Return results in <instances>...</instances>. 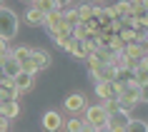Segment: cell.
<instances>
[{
  "label": "cell",
  "mask_w": 148,
  "mask_h": 132,
  "mask_svg": "<svg viewBox=\"0 0 148 132\" xmlns=\"http://www.w3.org/2000/svg\"><path fill=\"white\" fill-rule=\"evenodd\" d=\"M30 3H33V0H30Z\"/></svg>",
  "instance_id": "cell-36"
},
{
  "label": "cell",
  "mask_w": 148,
  "mask_h": 132,
  "mask_svg": "<svg viewBox=\"0 0 148 132\" xmlns=\"http://www.w3.org/2000/svg\"><path fill=\"white\" fill-rule=\"evenodd\" d=\"M5 130H10V120L5 115H0V132H5Z\"/></svg>",
  "instance_id": "cell-27"
},
{
  "label": "cell",
  "mask_w": 148,
  "mask_h": 132,
  "mask_svg": "<svg viewBox=\"0 0 148 132\" xmlns=\"http://www.w3.org/2000/svg\"><path fill=\"white\" fill-rule=\"evenodd\" d=\"M55 3H58V5H60V8H65V5H70V3H73V0H55Z\"/></svg>",
  "instance_id": "cell-30"
},
{
  "label": "cell",
  "mask_w": 148,
  "mask_h": 132,
  "mask_svg": "<svg viewBox=\"0 0 148 132\" xmlns=\"http://www.w3.org/2000/svg\"><path fill=\"white\" fill-rule=\"evenodd\" d=\"M133 82H138V85H146L148 82V67H143L140 62L133 67Z\"/></svg>",
  "instance_id": "cell-19"
},
{
  "label": "cell",
  "mask_w": 148,
  "mask_h": 132,
  "mask_svg": "<svg viewBox=\"0 0 148 132\" xmlns=\"http://www.w3.org/2000/svg\"><path fill=\"white\" fill-rule=\"evenodd\" d=\"M33 77H35L33 72H25V70L18 72L15 77H13V82H15V87H18V92H28V90L33 87Z\"/></svg>",
  "instance_id": "cell-10"
},
{
  "label": "cell",
  "mask_w": 148,
  "mask_h": 132,
  "mask_svg": "<svg viewBox=\"0 0 148 132\" xmlns=\"http://www.w3.org/2000/svg\"><path fill=\"white\" fill-rule=\"evenodd\" d=\"M18 25H20L18 15H15V13H13L10 8L0 5V38L13 40V38L18 35Z\"/></svg>",
  "instance_id": "cell-1"
},
{
  "label": "cell",
  "mask_w": 148,
  "mask_h": 132,
  "mask_svg": "<svg viewBox=\"0 0 148 132\" xmlns=\"http://www.w3.org/2000/svg\"><path fill=\"white\" fill-rule=\"evenodd\" d=\"M50 53L48 50H30V62H33V67H35V72L40 70H45L48 65H50Z\"/></svg>",
  "instance_id": "cell-6"
},
{
  "label": "cell",
  "mask_w": 148,
  "mask_h": 132,
  "mask_svg": "<svg viewBox=\"0 0 148 132\" xmlns=\"http://www.w3.org/2000/svg\"><path fill=\"white\" fill-rule=\"evenodd\" d=\"M30 50H33V47H23V45H20V47H15V50H10V53H13V57H15L18 62H23V60L30 57Z\"/></svg>",
  "instance_id": "cell-25"
},
{
  "label": "cell",
  "mask_w": 148,
  "mask_h": 132,
  "mask_svg": "<svg viewBox=\"0 0 148 132\" xmlns=\"http://www.w3.org/2000/svg\"><path fill=\"white\" fill-rule=\"evenodd\" d=\"M83 112H86L88 130H108V110L103 107V105H90Z\"/></svg>",
  "instance_id": "cell-2"
},
{
  "label": "cell",
  "mask_w": 148,
  "mask_h": 132,
  "mask_svg": "<svg viewBox=\"0 0 148 132\" xmlns=\"http://www.w3.org/2000/svg\"><path fill=\"white\" fill-rule=\"evenodd\" d=\"M3 77H5V72H3V67H0V80H3Z\"/></svg>",
  "instance_id": "cell-32"
},
{
  "label": "cell",
  "mask_w": 148,
  "mask_h": 132,
  "mask_svg": "<svg viewBox=\"0 0 148 132\" xmlns=\"http://www.w3.org/2000/svg\"><path fill=\"white\" fill-rule=\"evenodd\" d=\"M93 8H95L93 3H80V5H78V15H80V20H83V23L93 18Z\"/></svg>",
  "instance_id": "cell-22"
},
{
  "label": "cell",
  "mask_w": 148,
  "mask_h": 132,
  "mask_svg": "<svg viewBox=\"0 0 148 132\" xmlns=\"http://www.w3.org/2000/svg\"><path fill=\"white\" fill-rule=\"evenodd\" d=\"M33 5H35L38 10H43V13H50L53 8H60L55 0H33Z\"/></svg>",
  "instance_id": "cell-23"
},
{
  "label": "cell",
  "mask_w": 148,
  "mask_h": 132,
  "mask_svg": "<svg viewBox=\"0 0 148 132\" xmlns=\"http://www.w3.org/2000/svg\"><path fill=\"white\" fill-rule=\"evenodd\" d=\"M0 5H3V0H0Z\"/></svg>",
  "instance_id": "cell-35"
},
{
  "label": "cell",
  "mask_w": 148,
  "mask_h": 132,
  "mask_svg": "<svg viewBox=\"0 0 148 132\" xmlns=\"http://www.w3.org/2000/svg\"><path fill=\"white\" fill-rule=\"evenodd\" d=\"M123 38L118 35V32H110V38H108V47H110V53H121L123 50Z\"/></svg>",
  "instance_id": "cell-21"
},
{
  "label": "cell",
  "mask_w": 148,
  "mask_h": 132,
  "mask_svg": "<svg viewBox=\"0 0 148 132\" xmlns=\"http://www.w3.org/2000/svg\"><path fill=\"white\" fill-rule=\"evenodd\" d=\"M113 10H116V18L131 15V0H118L116 5H113Z\"/></svg>",
  "instance_id": "cell-20"
},
{
  "label": "cell",
  "mask_w": 148,
  "mask_h": 132,
  "mask_svg": "<svg viewBox=\"0 0 148 132\" xmlns=\"http://www.w3.org/2000/svg\"><path fill=\"white\" fill-rule=\"evenodd\" d=\"M128 122H131V112H128V110L108 112V130H113V132H125V130H128Z\"/></svg>",
  "instance_id": "cell-3"
},
{
  "label": "cell",
  "mask_w": 148,
  "mask_h": 132,
  "mask_svg": "<svg viewBox=\"0 0 148 132\" xmlns=\"http://www.w3.org/2000/svg\"><path fill=\"white\" fill-rule=\"evenodd\" d=\"M63 122H65V120H63V117H60V112H55V110H50V112H45V115H43V127H45L48 132L60 130V127H63Z\"/></svg>",
  "instance_id": "cell-8"
},
{
  "label": "cell",
  "mask_w": 148,
  "mask_h": 132,
  "mask_svg": "<svg viewBox=\"0 0 148 132\" xmlns=\"http://www.w3.org/2000/svg\"><path fill=\"white\" fill-rule=\"evenodd\" d=\"M63 105H65V110H68L70 115H78V112H83V110L88 107L86 105V95H80V92L68 95V97L63 100Z\"/></svg>",
  "instance_id": "cell-4"
},
{
  "label": "cell",
  "mask_w": 148,
  "mask_h": 132,
  "mask_svg": "<svg viewBox=\"0 0 148 132\" xmlns=\"http://www.w3.org/2000/svg\"><path fill=\"white\" fill-rule=\"evenodd\" d=\"M43 18H45V13L33 5L30 10H25V18H23V20H25V25H33V28H35V25H43Z\"/></svg>",
  "instance_id": "cell-14"
},
{
  "label": "cell",
  "mask_w": 148,
  "mask_h": 132,
  "mask_svg": "<svg viewBox=\"0 0 148 132\" xmlns=\"http://www.w3.org/2000/svg\"><path fill=\"white\" fill-rule=\"evenodd\" d=\"M143 10H146V13H148V0H143Z\"/></svg>",
  "instance_id": "cell-31"
},
{
  "label": "cell",
  "mask_w": 148,
  "mask_h": 132,
  "mask_svg": "<svg viewBox=\"0 0 148 132\" xmlns=\"http://www.w3.org/2000/svg\"><path fill=\"white\" fill-rule=\"evenodd\" d=\"M146 55H148V45H146Z\"/></svg>",
  "instance_id": "cell-34"
},
{
  "label": "cell",
  "mask_w": 148,
  "mask_h": 132,
  "mask_svg": "<svg viewBox=\"0 0 148 132\" xmlns=\"http://www.w3.org/2000/svg\"><path fill=\"white\" fill-rule=\"evenodd\" d=\"M121 53H123L125 57H131V60H140V57L146 55V45H143V42H125Z\"/></svg>",
  "instance_id": "cell-9"
},
{
  "label": "cell",
  "mask_w": 148,
  "mask_h": 132,
  "mask_svg": "<svg viewBox=\"0 0 148 132\" xmlns=\"http://www.w3.org/2000/svg\"><path fill=\"white\" fill-rule=\"evenodd\" d=\"M18 87H15V82H13V77H5L0 80V100H18Z\"/></svg>",
  "instance_id": "cell-7"
},
{
  "label": "cell",
  "mask_w": 148,
  "mask_h": 132,
  "mask_svg": "<svg viewBox=\"0 0 148 132\" xmlns=\"http://www.w3.org/2000/svg\"><path fill=\"white\" fill-rule=\"evenodd\" d=\"M3 115L8 117V120H15L20 115V105L18 100H3Z\"/></svg>",
  "instance_id": "cell-15"
},
{
  "label": "cell",
  "mask_w": 148,
  "mask_h": 132,
  "mask_svg": "<svg viewBox=\"0 0 148 132\" xmlns=\"http://www.w3.org/2000/svg\"><path fill=\"white\" fill-rule=\"evenodd\" d=\"M143 0H131V15H143Z\"/></svg>",
  "instance_id": "cell-26"
},
{
  "label": "cell",
  "mask_w": 148,
  "mask_h": 132,
  "mask_svg": "<svg viewBox=\"0 0 148 132\" xmlns=\"http://www.w3.org/2000/svg\"><path fill=\"white\" fill-rule=\"evenodd\" d=\"M3 57H5V55H0V65H3Z\"/></svg>",
  "instance_id": "cell-33"
},
{
  "label": "cell",
  "mask_w": 148,
  "mask_h": 132,
  "mask_svg": "<svg viewBox=\"0 0 148 132\" xmlns=\"http://www.w3.org/2000/svg\"><path fill=\"white\" fill-rule=\"evenodd\" d=\"M140 102H148V82L140 85Z\"/></svg>",
  "instance_id": "cell-29"
},
{
  "label": "cell",
  "mask_w": 148,
  "mask_h": 132,
  "mask_svg": "<svg viewBox=\"0 0 148 132\" xmlns=\"http://www.w3.org/2000/svg\"><path fill=\"white\" fill-rule=\"evenodd\" d=\"M10 53V45H8V40L5 38H0V55H8Z\"/></svg>",
  "instance_id": "cell-28"
},
{
  "label": "cell",
  "mask_w": 148,
  "mask_h": 132,
  "mask_svg": "<svg viewBox=\"0 0 148 132\" xmlns=\"http://www.w3.org/2000/svg\"><path fill=\"white\" fill-rule=\"evenodd\" d=\"M0 67H3V72H5L8 77H15L18 72L23 70V67H20V62H18L15 57H13V53H8L5 57H3V65H0Z\"/></svg>",
  "instance_id": "cell-11"
},
{
  "label": "cell",
  "mask_w": 148,
  "mask_h": 132,
  "mask_svg": "<svg viewBox=\"0 0 148 132\" xmlns=\"http://www.w3.org/2000/svg\"><path fill=\"white\" fill-rule=\"evenodd\" d=\"M148 130V122H143V120H133L131 117V122H128V130L125 132H146Z\"/></svg>",
  "instance_id": "cell-24"
},
{
  "label": "cell",
  "mask_w": 148,
  "mask_h": 132,
  "mask_svg": "<svg viewBox=\"0 0 148 132\" xmlns=\"http://www.w3.org/2000/svg\"><path fill=\"white\" fill-rule=\"evenodd\" d=\"M95 95L106 100V97H116L118 95V85L113 80H95Z\"/></svg>",
  "instance_id": "cell-5"
},
{
  "label": "cell",
  "mask_w": 148,
  "mask_h": 132,
  "mask_svg": "<svg viewBox=\"0 0 148 132\" xmlns=\"http://www.w3.org/2000/svg\"><path fill=\"white\" fill-rule=\"evenodd\" d=\"M68 53L73 55L75 60H86V55L90 53V50H88L86 40H75V38H73V42H70V47H68Z\"/></svg>",
  "instance_id": "cell-12"
},
{
  "label": "cell",
  "mask_w": 148,
  "mask_h": 132,
  "mask_svg": "<svg viewBox=\"0 0 148 132\" xmlns=\"http://www.w3.org/2000/svg\"><path fill=\"white\" fill-rule=\"evenodd\" d=\"M63 127H65L68 132H86L88 130L86 120H80V117H73V120H68V122H63Z\"/></svg>",
  "instance_id": "cell-18"
},
{
  "label": "cell",
  "mask_w": 148,
  "mask_h": 132,
  "mask_svg": "<svg viewBox=\"0 0 148 132\" xmlns=\"http://www.w3.org/2000/svg\"><path fill=\"white\" fill-rule=\"evenodd\" d=\"M138 32H140L138 28H131V25H123L118 35L123 38V42H138Z\"/></svg>",
  "instance_id": "cell-17"
},
{
  "label": "cell",
  "mask_w": 148,
  "mask_h": 132,
  "mask_svg": "<svg viewBox=\"0 0 148 132\" xmlns=\"http://www.w3.org/2000/svg\"><path fill=\"white\" fill-rule=\"evenodd\" d=\"M63 20H65L70 28H73V25H78V23H83L80 15H78V8H68V5L63 8Z\"/></svg>",
  "instance_id": "cell-16"
},
{
  "label": "cell",
  "mask_w": 148,
  "mask_h": 132,
  "mask_svg": "<svg viewBox=\"0 0 148 132\" xmlns=\"http://www.w3.org/2000/svg\"><path fill=\"white\" fill-rule=\"evenodd\" d=\"M60 20H63V8H53L50 13H45V18H43V25H45V30L50 32L55 25L60 23Z\"/></svg>",
  "instance_id": "cell-13"
}]
</instances>
